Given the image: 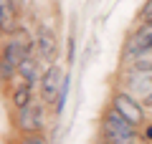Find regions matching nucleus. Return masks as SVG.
I'll list each match as a JSON object with an SVG mask.
<instances>
[{
    "label": "nucleus",
    "instance_id": "9b49d317",
    "mask_svg": "<svg viewBox=\"0 0 152 144\" xmlns=\"http://www.w3.org/2000/svg\"><path fill=\"white\" fill-rule=\"evenodd\" d=\"M132 68H134V71H142V73H152V46L145 48L142 53L134 56V61H132Z\"/></svg>",
    "mask_w": 152,
    "mask_h": 144
},
{
    "label": "nucleus",
    "instance_id": "ddd939ff",
    "mask_svg": "<svg viewBox=\"0 0 152 144\" xmlns=\"http://www.w3.org/2000/svg\"><path fill=\"white\" fill-rule=\"evenodd\" d=\"M18 144H48V139H46L43 134H38V132H36V134H26V137H23Z\"/></svg>",
    "mask_w": 152,
    "mask_h": 144
},
{
    "label": "nucleus",
    "instance_id": "dca6fc26",
    "mask_svg": "<svg viewBox=\"0 0 152 144\" xmlns=\"http://www.w3.org/2000/svg\"><path fill=\"white\" fill-rule=\"evenodd\" d=\"M145 137H147V139H150V142H152V124H150V127H147V132H145Z\"/></svg>",
    "mask_w": 152,
    "mask_h": 144
},
{
    "label": "nucleus",
    "instance_id": "f8f14e48",
    "mask_svg": "<svg viewBox=\"0 0 152 144\" xmlns=\"http://www.w3.org/2000/svg\"><path fill=\"white\" fill-rule=\"evenodd\" d=\"M69 86H71V76H64V86H61L58 99H56V104H53L56 114H61V111H64V106H66V99H69Z\"/></svg>",
    "mask_w": 152,
    "mask_h": 144
},
{
    "label": "nucleus",
    "instance_id": "f03ea898",
    "mask_svg": "<svg viewBox=\"0 0 152 144\" xmlns=\"http://www.w3.org/2000/svg\"><path fill=\"white\" fill-rule=\"evenodd\" d=\"M112 109H117V111H119L124 119H129L134 127L145 121V104H142L137 96L127 94V91L114 94V99H112Z\"/></svg>",
    "mask_w": 152,
    "mask_h": 144
},
{
    "label": "nucleus",
    "instance_id": "2eb2a0df",
    "mask_svg": "<svg viewBox=\"0 0 152 144\" xmlns=\"http://www.w3.org/2000/svg\"><path fill=\"white\" fill-rule=\"evenodd\" d=\"M69 63H74V38H69Z\"/></svg>",
    "mask_w": 152,
    "mask_h": 144
},
{
    "label": "nucleus",
    "instance_id": "39448f33",
    "mask_svg": "<svg viewBox=\"0 0 152 144\" xmlns=\"http://www.w3.org/2000/svg\"><path fill=\"white\" fill-rule=\"evenodd\" d=\"M127 84H129V94L132 96H137L145 106H152V73L134 71Z\"/></svg>",
    "mask_w": 152,
    "mask_h": 144
},
{
    "label": "nucleus",
    "instance_id": "0eeeda50",
    "mask_svg": "<svg viewBox=\"0 0 152 144\" xmlns=\"http://www.w3.org/2000/svg\"><path fill=\"white\" fill-rule=\"evenodd\" d=\"M38 53H41V58L43 61H53L56 56V33L51 31L48 25H41L38 28Z\"/></svg>",
    "mask_w": 152,
    "mask_h": 144
},
{
    "label": "nucleus",
    "instance_id": "6e6552de",
    "mask_svg": "<svg viewBox=\"0 0 152 144\" xmlns=\"http://www.w3.org/2000/svg\"><path fill=\"white\" fill-rule=\"evenodd\" d=\"M15 28V10H13V0H0V31L13 33Z\"/></svg>",
    "mask_w": 152,
    "mask_h": 144
},
{
    "label": "nucleus",
    "instance_id": "423d86ee",
    "mask_svg": "<svg viewBox=\"0 0 152 144\" xmlns=\"http://www.w3.org/2000/svg\"><path fill=\"white\" fill-rule=\"evenodd\" d=\"M150 46H152V23H142L140 31L132 33L129 43H127V48H124V53L127 56H137V53H142V51L150 48Z\"/></svg>",
    "mask_w": 152,
    "mask_h": 144
},
{
    "label": "nucleus",
    "instance_id": "4468645a",
    "mask_svg": "<svg viewBox=\"0 0 152 144\" xmlns=\"http://www.w3.org/2000/svg\"><path fill=\"white\" fill-rule=\"evenodd\" d=\"M140 20H142V23H152V0H147L145 5H142V10H140Z\"/></svg>",
    "mask_w": 152,
    "mask_h": 144
},
{
    "label": "nucleus",
    "instance_id": "20e7f679",
    "mask_svg": "<svg viewBox=\"0 0 152 144\" xmlns=\"http://www.w3.org/2000/svg\"><path fill=\"white\" fill-rule=\"evenodd\" d=\"M61 86H64V73H61L58 66H51L41 79V96H43L46 104H56Z\"/></svg>",
    "mask_w": 152,
    "mask_h": 144
},
{
    "label": "nucleus",
    "instance_id": "f257e3e1",
    "mask_svg": "<svg viewBox=\"0 0 152 144\" xmlns=\"http://www.w3.org/2000/svg\"><path fill=\"white\" fill-rule=\"evenodd\" d=\"M31 53V43H28V38L23 36V33H18V36L10 38V43H8L5 48H3V63H0V76H3V81H10L13 73L18 71V63H20L23 56Z\"/></svg>",
    "mask_w": 152,
    "mask_h": 144
},
{
    "label": "nucleus",
    "instance_id": "7ed1b4c3",
    "mask_svg": "<svg viewBox=\"0 0 152 144\" xmlns=\"http://www.w3.org/2000/svg\"><path fill=\"white\" fill-rule=\"evenodd\" d=\"M15 127L26 134H36L38 129L43 127V106L38 101H31L28 106L18 109L15 114Z\"/></svg>",
    "mask_w": 152,
    "mask_h": 144
},
{
    "label": "nucleus",
    "instance_id": "1a4fd4ad",
    "mask_svg": "<svg viewBox=\"0 0 152 144\" xmlns=\"http://www.w3.org/2000/svg\"><path fill=\"white\" fill-rule=\"evenodd\" d=\"M31 101H33V86L31 84H23L18 89H13V104H15V109L28 106Z\"/></svg>",
    "mask_w": 152,
    "mask_h": 144
},
{
    "label": "nucleus",
    "instance_id": "9d476101",
    "mask_svg": "<svg viewBox=\"0 0 152 144\" xmlns=\"http://www.w3.org/2000/svg\"><path fill=\"white\" fill-rule=\"evenodd\" d=\"M18 73L26 79V84H31V86L36 84V61L31 58V53L20 58V63H18Z\"/></svg>",
    "mask_w": 152,
    "mask_h": 144
}]
</instances>
